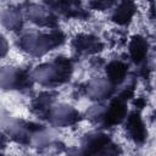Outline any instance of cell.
Returning <instances> with one entry per match:
<instances>
[{
    "label": "cell",
    "mask_w": 156,
    "mask_h": 156,
    "mask_svg": "<svg viewBox=\"0 0 156 156\" xmlns=\"http://www.w3.org/2000/svg\"><path fill=\"white\" fill-rule=\"evenodd\" d=\"M129 132L132 133V135L136 139V140H140L143 139L144 136V128H143V124L139 119L138 116H132V118L129 119V127H128Z\"/></svg>",
    "instance_id": "obj_1"
},
{
    "label": "cell",
    "mask_w": 156,
    "mask_h": 156,
    "mask_svg": "<svg viewBox=\"0 0 156 156\" xmlns=\"http://www.w3.org/2000/svg\"><path fill=\"white\" fill-rule=\"evenodd\" d=\"M132 51L134 54V57H138L136 60H141V57L145 54V43L140 38H135L132 45Z\"/></svg>",
    "instance_id": "obj_3"
},
{
    "label": "cell",
    "mask_w": 156,
    "mask_h": 156,
    "mask_svg": "<svg viewBox=\"0 0 156 156\" xmlns=\"http://www.w3.org/2000/svg\"><path fill=\"white\" fill-rule=\"evenodd\" d=\"M132 13H133V7H132V4H130V2L124 1V2L121 5L119 10L117 11L116 18L118 17V22H121V20H127V18H129V17L132 16ZM127 21H128V20H127Z\"/></svg>",
    "instance_id": "obj_2"
},
{
    "label": "cell",
    "mask_w": 156,
    "mask_h": 156,
    "mask_svg": "<svg viewBox=\"0 0 156 156\" xmlns=\"http://www.w3.org/2000/svg\"><path fill=\"white\" fill-rule=\"evenodd\" d=\"M95 2V6L96 7H105V6H110L113 0H93Z\"/></svg>",
    "instance_id": "obj_4"
}]
</instances>
